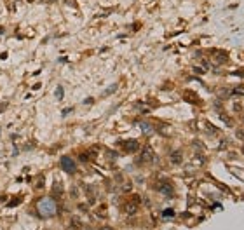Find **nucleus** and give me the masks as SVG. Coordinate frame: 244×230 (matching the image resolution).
I'll list each match as a JSON object with an SVG mask.
<instances>
[{
    "instance_id": "nucleus-1",
    "label": "nucleus",
    "mask_w": 244,
    "mask_h": 230,
    "mask_svg": "<svg viewBox=\"0 0 244 230\" xmlns=\"http://www.w3.org/2000/svg\"><path fill=\"white\" fill-rule=\"evenodd\" d=\"M38 209H40V213L44 214V216H51V214L56 213V204H54L52 199H44V200H40Z\"/></svg>"
},
{
    "instance_id": "nucleus-2",
    "label": "nucleus",
    "mask_w": 244,
    "mask_h": 230,
    "mask_svg": "<svg viewBox=\"0 0 244 230\" xmlns=\"http://www.w3.org/2000/svg\"><path fill=\"white\" fill-rule=\"evenodd\" d=\"M61 167L65 169V171H68V172H73L75 171V162H73V159H70V157H61Z\"/></svg>"
},
{
    "instance_id": "nucleus-3",
    "label": "nucleus",
    "mask_w": 244,
    "mask_h": 230,
    "mask_svg": "<svg viewBox=\"0 0 244 230\" xmlns=\"http://www.w3.org/2000/svg\"><path fill=\"white\" fill-rule=\"evenodd\" d=\"M152 152H150V148H145V152H143V157L140 159V164H143V162H147V161H152Z\"/></svg>"
},
{
    "instance_id": "nucleus-4",
    "label": "nucleus",
    "mask_w": 244,
    "mask_h": 230,
    "mask_svg": "<svg viewBox=\"0 0 244 230\" xmlns=\"http://www.w3.org/2000/svg\"><path fill=\"white\" fill-rule=\"evenodd\" d=\"M61 192H63V186H61L60 183H56V185L52 186V194H56V195H60Z\"/></svg>"
},
{
    "instance_id": "nucleus-5",
    "label": "nucleus",
    "mask_w": 244,
    "mask_h": 230,
    "mask_svg": "<svg viewBox=\"0 0 244 230\" xmlns=\"http://www.w3.org/2000/svg\"><path fill=\"white\" fill-rule=\"evenodd\" d=\"M134 211H136V204H134V202H133V204H127V206H126V213H127V214H133Z\"/></svg>"
},
{
    "instance_id": "nucleus-6",
    "label": "nucleus",
    "mask_w": 244,
    "mask_h": 230,
    "mask_svg": "<svg viewBox=\"0 0 244 230\" xmlns=\"http://www.w3.org/2000/svg\"><path fill=\"white\" fill-rule=\"evenodd\" d=\"M136 148H138V143H136V141H133V143H127V145H126V150H129V152H134Z\"/></svg>"
},
{
    "instance_id": "nucleus-7",
    "label": "nucleus",
    "mask_w": 244,
    "mask_h": 230,
    "mask_svg": "<svg viewBox=\"0 0 244 230\" xmlns=\"http://www.w3.org/2000/svg\"><path fill=\"white\" fill-rule=\"evenodd\" d=\"M56 98H58V99L63 98V87H58V89H56Z\"/></svg>"
},
{
    "instance_id": "nucleus-8",
    "label": "nucleus",
    "mask_w": 244,
    "mask_h": 230,
    "mask_svg": "<svg viewBox=\"0 0 244 230\" xmlns=\"http://www.w3.org/2000/svg\"><path fill=\"white\" fill-rule=\"evenodd\" d=\"M180 161H181V157H180V153H175V155H173V162H175V164H178Z\"/></svg>"
},
{
    "instance_id": "nucleus-9",
    "label": "nucleus",
    "mask_w": 244,
    "mask_h": 230,
    "mask_svg": "<svg viewBox=\"0 0 244 230\" xmlns=\"http://www.w3.org/2000/svg\"><path fill=\"white\" fill-rule=\"evenodd\" d=\"M235 93L237 94H244V89H235Z\"/></svg>"
},
{
    "instance_id": "nucleus-10",
    "label": "nucleus",
    "mask_w": 244,
    "mask_h": 230,
    "mask_svg": "<svg viewBox=\"0 0 244 230\" xmlns=\"http://www.w3.org/2000/svg\"><path fill=\"white\" fill-rule=\"evenodd\" d=\"M103 230H112V228H103Z\"/></svg>"
}]
</instances>
